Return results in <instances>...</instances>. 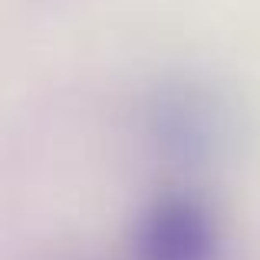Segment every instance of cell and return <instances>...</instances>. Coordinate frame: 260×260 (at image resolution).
I'll return each instance as SVG.
<instances>
[{
    "instance_id": "cell-1",
    "label": "cell",
    "mask_w": 260,
    "mask_h": 260,
    "mask_svg": "<svg viewBox=\"0 0 260 260\" xmlns=\"http://www.w3.org/2000/svg\"><path fill=\"white\" fill-rule=\"evenodd\" d=\"M152 148L175 165H204L228 148L231 112L221 95L201 83H168L145 112Z\"/></svg>"
},
{
    "instance_id": "cell-2",
    "label": "cell",
    "mask_w": 260,
    "mask_h": 260,
    "mask_svg": "<svg viewBox=\"0 0 260 260\" xmlns=\"http://www.w3.org/2000/svg\"><path fill=\"white\" fill-rule=\"evenodd\" d=\"M132 250L135 260H214L217 217L194 191H165L142 211Z\"/></svg>"
}]
</instances>
